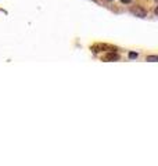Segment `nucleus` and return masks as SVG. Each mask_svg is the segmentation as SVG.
<instances>
[{
    "instance_id": "obj_2",
    "label": "nucleus",
    "mask_w": 158,
    "mask_h": 166,
    "mask_svg": "<svg viewBox=\"0 0 158 166\" xmlns=\"http://www.w3.org/2000/svg\"><path fill=\"white\" fill-rule=\"evenodd\" d=\"M158 60L157 55H151V57H147V61H151V62H156Z\"/></svg>"
},
{
    "instance_id": "obj_1",
    "label": "nucleus",
    "mask_w": 158,
    "mask_h": 166,
    "mask_svg": "<svg viewBox=\"0 0 158 166\" xmlns=\"http://www.w3.org/2000/svg\"><path fill=\"white\" fill-rule=\"evenodd\" d=\"M132 14L136 17H139V18H146V15H147V13H146V10H143L142 7H136L132 10Z\"/></svg>"
},
{
    "instance_id": "obj_3",
    "label": "nucleus",
    "mask_w": 158,
    "mask_h": 166,
    "mask_svg": "<svg viewBox=\"0 0 158 166\" xmlns=\"http://www.w3.org/2000/svg\"><path fill=\"white\" fill-rule=\"evenodd\" d=\"M129 57H130V58H138V54H136V53H130Z\"/></svg>"
},
{
    "instance_id": "obj_4",
    "label": "nucleus",
    "mask_w": 158,
    "mask_h": 166,
    "mask_svg": "<svg viewBox=\"0 0 158 166\" xmlns=\"http://www.w3.org/2000/svg\"><path fill=\"white\" fill-rule=\"evenodd\" d=\"M122 3H126V4H129V3H132V0H121Z\"/></svg>"
}]
</instances>
